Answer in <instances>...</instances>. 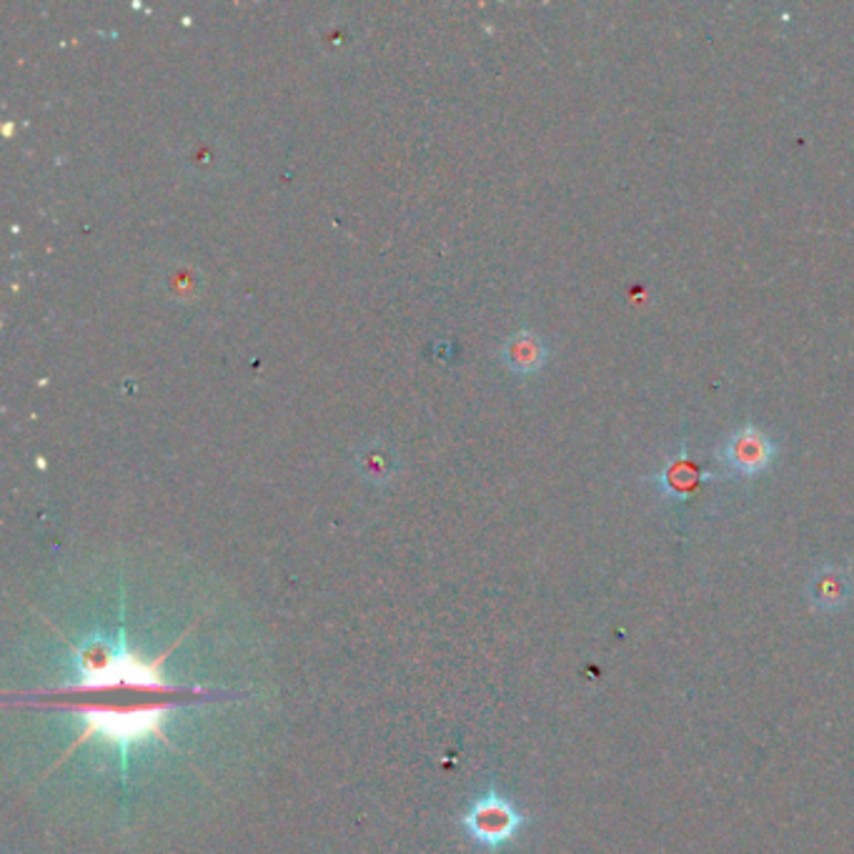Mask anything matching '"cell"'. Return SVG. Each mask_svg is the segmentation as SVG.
<instances>
[{
    "label": "cell",
    "instance_id": "3",
    "mask_svg": "<svg viewBox=\"0 0 854 854\" xmlns=\"http://www.w3.org/2000/svg\"><path fill=\"white\" fill-rule=\"evenodd\" d=\"M702 474L697 472V466L692 464V459L687 454V444H681L679 454L675 459H669L667 466L651 479L657 492L665 498H675V502H685V498L694 492L702 482Z\"/></svg>",
    "mask_w": 854,
    "mask_h": 854
},
{
    "label": "cell",
    "instance_id": "4",
    "mask_svg": "<svg viewBox=\"0 0 854 854\" xmlns=\"http://www.w3.org/2000/svg\"><path fill=\"white\" fill-rule=\"evenodd\" d=\"M852 577L847 569H840V566H822V569L814 572L812 584H810V597L812 604L822 611H834L842 609L844 604L852 599Z\"/></svg>",
    "mask_w": 854,
    "mask_h": 854
},
{
    "label": "cell",
    "instance_id": "2",
    "mask_svg": "<svg viewBox=\"0 0 854 854\" xmlns=\"http://www.w3.org/2000/svg\"><path fill=\"white\" fill-rule=\"evenodd\" d=\"M774 441L754 424H742L734 429L732 436H729L722 446L724 464L744 476L762 474L764 469L774 462Z\"/></svg>",
    "mask_w": 854,
    "mask_h": 854
},
{
    "label": "cell",
    "instance_id": "5",
    "mask_svg": "<svg viewBox=\"0 0 854 854\" xmlns=\"http://www.w3.org/2000/svg\"><path fill=\"white\" fill-rule=\"evenodd\" d=\"M506 357H508V363H512L514 369L534 371V369L542 367L544 347L539 343V339H536V336L519 333L512 343H508Z\"/></svg>",
    "mask_w": 854,
    "mask_h": 854
},
{
    "label": "cell",
    "instance_id": "1",
    "mask_svg": "<svg viewBox=\"0 0 854 854\" xmlns=\"http://www.w3.org/2000/svg\"><path fill=\"white\" fill-rule=\"evenodd\" d=\"M462 824L469 832V837L484 844V847L494 850L516 837V832H519L524 824V817L506 796L488 790L469 807Z\"/></svg>",
    "mask_w": 854,
    "mask_h": 854
}]
</instances>
